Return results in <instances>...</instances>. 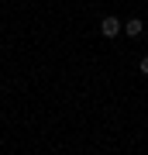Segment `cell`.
<instances>
[{
  "instance_id": "7a4b0ae2",
  "label": "cell",
  "mask_w": 148,
  "mask_h": 155,
  "mask_svg": "<svg viewBox=\"0 0 148 155\" xmlns=\"http://www.w3.org/2000/svg\"><path fill=\"white\" fill-rule=\"evenodd\" d=\"M124 35H127V38H141V35H145V21H141V17H127V21H124Z\"/></svg>"
},
{
  "instance_id": "6da1fadb",
  "label": "cell",
  "mask_w": 148,
  "mask_h": 155,
  "mask_svg": "<svg viewBox=\"0 0 148 155\" xmlns=\"http://www.w3.org/2000/svg\"><path fill=\"white\" fill-rule=\"evenodd\" d=\"M121 31H124V21H121V17H114V14L100 17V35H104V38H117Z\"/></svg>"
},
{
  "instance_id": "3957f363",
  "label": "cell",
  "mask_w": 148,
  "mask_h": 155,
  "mask_svg": "<svg viewBox=\"0 0 148 155\" xmlns=\"http://www.w3.org/2000/svg\"><path fill=\"white\" fill-rule=\"evenodd\" d=\"M138 69H141V76H148V55H141V62H138Z\"/></svg>"
}]
</instances>
